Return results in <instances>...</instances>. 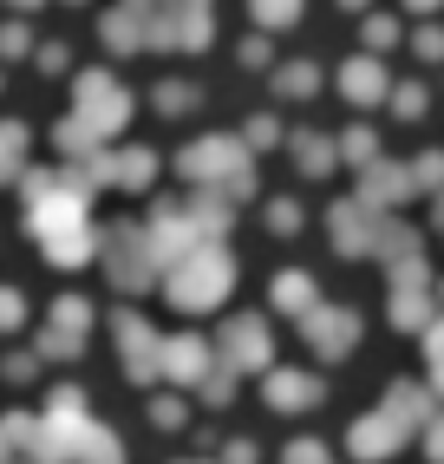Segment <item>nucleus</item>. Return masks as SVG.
I'll use <instances>...</instances> for the list:
<instances>
[{"mask_svg": "<svg viewBox=\"0 0 444 464\" xmlns=\"http://www.w3.org/2000/svg\"><path fill=\"white\" fill-rule=\"evenodd\" d=\"M340 79H346V92H353V99H372V92H379V66H360V59H353Z\"/></svg>", "mask_w": 444, "mask_h": 464, "instance_id": "1", "label": "nucleus"}, {"mask_svg": "<svg viewBox=\"0 0 444 464\" xmlns=\"http://www.w3.org/2000/svg\"><path fill=\"white\" fill-rule=\"evenodd\" d=\"M281 92H314V66H288L281 72Z\"/></svg>", "mask_w": 444, "mask_h": 464, "instance_id": "2", "label": "nucleus"}, {"mask_svg": "<svg viewBox=\"0 0 444 464\" xmlns=\"http://www.w3.org/2000/svg\"><path fill=\"white\" fill-rule=\"evenodd\" d=\"M256 7H262V20H288V14H294V0H256Z\"/></svg>", "mask_w": 444, "mask_h": 464, "instance_id": "3", "label": "nucleus"}]
</instances>
